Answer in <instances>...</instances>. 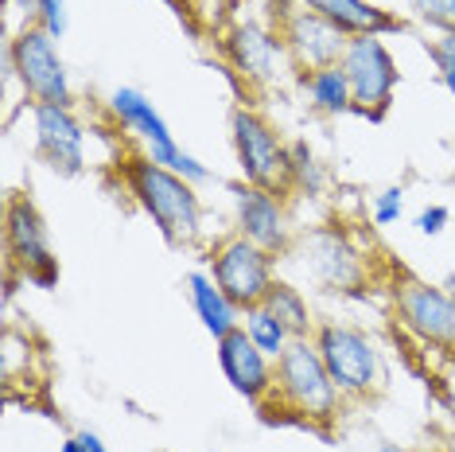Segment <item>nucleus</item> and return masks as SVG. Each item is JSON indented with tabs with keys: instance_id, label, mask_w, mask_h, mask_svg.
<instances>
[{
	"instance_id": "20e7f679",
	"label": "nucleus",
	"mask_w": 455,
	"mask_h": 452,
	"mask_svg": "<svg viewBox=\"0 0 455 452\" xmlns=\"http://www.w3.org/2000/svg\"><path fill=\"white\" fill-rule=\"evenodd\" d=\"M230 141L237 152V168L250 188H265L276 195L292 191V157L265 113L237 106L230 113Z\"/></svg>"
},
{
	"instance_id": "f3484780",
	"label": "nucleus",
	"mask_w": 455,
	"mask_h": 452,
	"mask_svg": "<svg viewBox=\"0 0 455 452\" xmlns=\"http://www.w3.org/2000/svg\"><path fill=\"white\" fill-rule=\"evenodd\" d=\"M296 4L312 8L335 28H343L347 36H389L405 28L397 16H389L386 8L370 4V0H296Z\"/></svg>"
},
{
	"instance_id": "1a4fd4ad",
	"label": "nucleus",
	"mask_w": 455,
	"mask_h": 452,
	"mask_svg": "<svg viewBox=\"0 0 455 452\" xmlns=\"http://www.w3.org/2000/svg\"><path fill=\"white\" fill-rule=\"evenodd\" d=\"M299 250H304V273L323 285L327 293H350V296L366 293L370 265L339 226H315V230H307L299 238Z\"/></svg>"
},
{
	"instance_id": "6e6552de",
	"label": "nucleus",
	"mask_w": 455,
	"mask_h": 452,
	"mask_svg": "<svg viewBox=\"0 0 455 452\" xmlns=\"http://www.w3.org/2000/svg\"><path fill=\"white\" fill-rule=\"evenodd\" d=\"M4 242H8V265H12V273L20 270L24 281H32L36 289H55L59 258L51 254L44 214L36 211V203L28 199V195H12V199H8Z\"/></svg>"
},
{
	"instance_id": "aec40b11",
	"label": "nucleus",
	"mask_w": 455,
	"mask_h": 452,
	"mask_svg": "<svg viewBox=\"0 0 455 452\" xmlns=\"http://www.w3.org/2000/svg\"><path fill=\"white\" fill-rule=\"evenodd\" d=\"M261 304L288 327V335H292V339H312L315 335V316H312V308H307V296L299 293L296 285L273 281Z\"/></svg>"
},
{
	"instance_id": "9d476101",
	"label": "nucleus",
	"mask_w": 455,
	"mask_h": 452,
	"mask_svg": "<svg viewBox=\"0 0 455 452\" xmlns=\"http://www.w3.org/2000/svg\"><path fill=\"white\" fill-rule=\"evenodd\" d=\"M273 254H265L261 246H253L242 234H230L211 250V277L219 281V289L230 296V301L242 308H253L265 301L268 285L276 281L273 277Z\"/></svg>"
},
{
	"instance_id": "f8f14e48",
	"label": "nucleus",
	"mask_w": 455,
	"mask_h": 452,
	"mask_svg": "<svg viewBox=\"0 0 455 452\" xmlns=\"http://www.w3.org/2000/svg\"><path fill=\"white\" fill-rule=\"evenodd\" d=\"M276 36L284 39L288 59H292V67L299 70V75L343 63L347 44H350V36L343 32V28H335L331 20H323L319 12H312V8H304V4L284 8L281 20H276Z\"/></svg>"
},
{
	"instance_id": "f03ea898",
	"label": "nucleus",
	"mask_w": 455,
	"mask_h": 452,
	"mask_svg": "<svg viewBox=\"0 0 455 452\" xmlns=\"http://www.w3.org/2000/svg\"><path fill=\"white\" fill-rule=\"evenodd\" d=\"M121 176H125L129 195L137 207L156 222V230L172 246H188L203 230V203L195 195V183L183 180L180 172L164 168L152 157H125L121 160Z\"/></svg>"
},
{
	"instance_id": "412c9836",
	"label": "nucleus",
	"mask_w": 455,
	"mask_h": 452,
	"mask_svg": "<svg viewBox=\"0 0 455 452\" xmlns=\"http://www.w3.org/2000/svg\"><path fill=\"white\" fill-rule=\"evenodd\" d=\"M242 327H245V335L253 339L257 347L268 355V359H281L284 355V347L292 343V335H288V327L276 320L273 312H268L265 304H253V308H245L242 312Z\"/></svg>"
},
{
	"instance_id": "7ed1b4c3",
	"label": "nucleus",
	"mask_w": 455,
	"mask_h": 452,
	"mask_svg": "<svg viewBox=\"0 0 455 452\" xmlns=\"http://www.w3.org/2000/svg\"><path fill=\"white\" fill-rule=\"evenodd\" d=\"M315 347L323 359L331 383L339 386V394L347 402H366L381 390V351L370 339V332H362L355 324H339L323 320L315 324Z\"/></svg>"
},
{
	"instance_id": "b1692460",
	"label": "nucleus",
	"mask_w": 455,
	"mask_h": 452,
	"mask_svg": "<svg viewBox=\"0 0 455 452\" xmlns=\"http://www.w3.org/2000/svg\"><path fill=\"white\" fill-rule=\"evenodd\" d=\"M401 211H405V191H401V188H386L374 199V226L401 222Z\"/></svg>"
},
{
	"instance_id": "a878e982",
	"label": "nucleus",
	"mask_w": 455,
	"mask_h": 452,
	"mask_svg": "<svg viewBox=\"0 0 455 452\" xmlns=\"http://www.w3.org/2000/svg\"><path fill=\"white\" fill-rule=\"evenodd\" d=\"M448 219H451V211L443 207V203H432V207H424V211H420L417 230L424 234V238H436V234L448 230Z\"/></svg>"
},
{
	"instance_id": "cd10ccee",
	"label": "nucleus",
	"mask_w": 455,
	"mask_h": 452,
	"mask_svg": "<svg viewBox=\"0 0 455 452\" xmlns=\"http://www.w3.org/2000/svg\"><path fill=\"white\" fill-rule=\"evenodd\" d=\"M436 67H455V32H440V39L428 47Z\"/></svg>"
},
{
	"instance_id": "2f4dec72",
	"label": "nucleus",
	"mask_w": 455,
	"mask_h": 452,
	"mask_svg": "<svg viewBox=\"0 0 455 452\" xmlns=\"http://www.w3.org/2000/svg\"><path fill=\"white\" fill-rule=\"evenodd\" d=\"M378 452H412V448H405V445H389V440H386V445H381Z\"/></svg>"
},
{
	"instance_id": "39448f33",
	"label": "nucleus",
	"mask_w": 455,
	"mask_h": 452,
	"mask_svg": "<svg viewBox=\"0 0 455 452\" xmlns=\"http://www.w3.org/2000/svg\"><path fill=\"white\" fill-rule=\"evenodd\" d=\"M4 63H8V75L32 98V106H39V101H47V106H70V75L55 47V36L47 28H39V24L20 28L4 47Z\"/></svg>"
},
{
	"instance_id": "0eeeda50",
	"label": "nucleus",
	"mask_w": 455,
	"mask_h": 452,
	"mask_svg": "<svg viewBox=\"0 0 455 452\" xmlns=\"http://www.w3.org/2000/svg\"><path fill=\"white\" fill-rule=\"evenodd\" d=\"M343 70L350 82V94H355V113H362L370 121L386 117L393 90L401 82V70H397L393 51L381 44V36H350Z\"/></svg>"
},
{
	"instance_id": "5701e85b",
	"label": "nucleus",
	"mask_w": 455,
	"mask_h": 452,
	"mask_svg": "<svg viewBox=\"0 0 455 452\" xmlns=\"http://www.w3.org/2000/svg\"><path fill=\"white\" fill-rule=\"evenodd\" d=\"M409 8L424 24L440 28V32H455V0H409Z\"/></svg>"
},
{
	"instance_id": "a211bd4d",
	"label": "nucleus",
	"mask_w": 455,
	"mask_h": 452,
	"mask_svg": "<svg viewBox=\"0 0 455 452\" xmlns=\"http://www.w3.org/2000/svg\"><path fill=\"white\" fill-rule=\"evenodd\" d=\"M188 293H191V304H195V312H199L203 327L214 339L230 335L234 327H242V308L219 289V281H214L211 273H199V270L188 273Z\"/></svg>"
},
{
	"instance_id": "bb28decb",
	"label": "nucleus",
	"mask_w": 455,
	"mask_h": 452,
	"mask_svg": "<svg viewBox=\"0 0 455 452\" xmlns=\"http://www.w3.org/2000/svg\"><path fill=\"white\" fill-rule=\"evenodd\" d=\"M436 386H440V402L455 414V351H443V367L436 375Z\"/></svg>"
},
{
	"instance_id": "393cba45",
	"label": "nucleus",
	"mask_w": 455,
	"mask_h": 452,
	"mask_svg": "<svg viewBox=\"0 0 455 452\" xmlns=\"http://www.w3.org/2000/svg\"><path fill=\"white\" fill-rule=\"evenodd\" d=\"M36 24L47 28L55 39L67 36V0H39L36 8Z\"/></svg>"
},
{
	"instance_id": "2eb2a0df",
	"label": "nucleus",
	"mask_w": 455,
	"mask_h": 452,
	"mask_svg": "<svg viewBox=\"0 0 455 452\" xmlns=\"http://www.w3.org/2000/svg\"><path fill=\"white\" fill-rule=\"evenodd\" d=\"M237 234L250 238L253 246H261L273 258L292 250L296 238H292V222H288L284 195L242 183L237 188Z\"/></svg>"
},
{
	"instance_id": "423d86ee",
	"label": "nucleus",
	"mask_w": 455,
	"mask_h": 452,
	"mask_svg": "<svg viewBox=\"0 0 455 452\" xmlns=\"http://www.w3.org/2000/svg\"><path fill=\"white\" fill-rule=\"evenodd\" d=\"M109 109H113V117H117L121 125H125L129 133H137V137L144 141V157H152L156 164H164V168L180 172V176L191 180V183L211 180V168H206L203 160H195L191 152H183V145L172 137L168 121L160 117V109L152 106L140 90L117 86L109 94Z\"/></svg>"
},
{
	"instance_id": "ddd939ff",
	"label": "nucleus",
	"mask_w": 455,
	"mask_h": 452,
	"mask_svg": "<svg viewBox=\"0 0 455 452\" xmlns=\"http://www.w3.org/2000/svg\"><path fill=\"white\" fill-rule=\"evenodd\" d=\"M222 55H226V63H230L234 75L253 90L276 86V78L284 75L281 67L284 63L292 67L284 39L276 36L273 28L257 24V20H242V24H234L230 32L222 36Z\"/></svg>"
},
{
	"instance_id": "473e14b6",
	"label": "nucleus",
	"mask_w": 455,
	"mask_h": 452,
	"mask_svg": "<svg viewBox=\"0 0 455 452\" xmlns=\"http://www.w3.org/2000/svg\"><path fill=\"white\" fill-rule=\"evenodd\" d=\"M168 4H175V12H183V8H180V0H168Z\"/></svg>"
},
{
	"instance_id": "6ab92c4d",
	"label": "nucleus",
	"mask_w": 455,
	"mask_h": 452,
	"mask_svg": "<svg viewBox=\"0 0 455 452\" xmlns=\"http://www.w3.org/2000/svg\"><path fill=\"white\" fill-rule=\"evenodd\" d=\"M307 90V101L327 113V117H339V113H355V94H350V82H347V70L343 63L335 67H323V70H307V75H299Z\"/></svg>"
},
{
	"instance_id": "c756f323",
	"label": "nucleus",
	"mask_w": 455,
	"mask_h": 452,
	"mask_svg": "<svg viewBox=\"0 0 455 452\" xmlns=\"http://www.w3.org/2000/svg\"><path fill=\"white\" fill-rule=\"evenodd\" d=\"M440 82L451 90V98H455V67H440Z\"/></svg>"
},
{
	"instance_id": "7c9ffc66",
	"label": "nucleus",
	"mask_w": 455,
	"mask_h": 452,
	"mask_svg": "<svg viewBox=\"0 0 455 452\" xmlns=\"http://www.w3.org/2000/svg\"><path fill=\"white\" fill-rule=\"evenodd\" d=\"M59 452H86V445H82V440H78V433H75L70 440H63V448H59Z\"/></svg>"
},
{
	"instance_id": "9b49d317",
	"label": "nucleus",
	"mask_w": 455,
	"mask_h": 452,
	"mask_svg": "<svg viewBox=\"0 0 455 452\" xmlns=\"http://www.w3.org/2000/svg\"><path fill=\"white\" fill-rule=\"evenodd\" d=\"M393 304H397L401 324L420 343L440 347V351H455V293L428 281H417V277H401L393 285Z\"/></svg>"
},
{
	"instance_id": "4468645a",
	"label": "nucleus",
	"mask_w": 455,
	"mask_h": 452,
	"mask_svg": "<svg viewBox=\"0 0 455 452\" xmlns=\"http://www.w3.org/2000/svg\"><path fill=\"white\" fill-rule=\"evenodd\" d=\"M32 125H36V152L59 176H82L86 172V129L75 117L70 106H32Z\"/></svg>"
},
{
	"instance_id": "dca6fc26",
	"label": "nucleus",
	"mask_w": 455,
	"mask_h": 452,
	"mask_svg": "<svg viewBox=\"0 0 455 452\" xmlns=\"http://www.w3.org/2000/svg\"><path fill=\"white\" fill-rule=\"evenodd\" d=\"M219 343V367L226 375V383L234 386V394H242L245 402L261 406L273 394L276 383V359H268L261 347L245 335V327H234L230 335L214 339Z\"/></svg>"
},
{
	"instance_id": "c85d7f7f",
	"label": "nucleus",
	"mask_w": 455,
	"mask_h": 452,
	"mask_svg": "<svg viewBox=\"0 0 455 452\" xmlns=\"http://www.w3.org/2000/svg\"><path fill=\"white\" fill-rule=\"evenodd\" d=\"M78 440H82V445H86V452H109V448H106V440H101L98 433H90V429H82Z\"/></svg>"
},
{
	"instance_id": "f257e3e1",
	"label": "nucleus",
	"mask_w": 455,
	"mask_h": 452,
	"mask_svg": "<svg viewBox=\"0 0 455 452\" xmlns=\"http://www.w3.org/2000/svg\"><path fill=\"white\" fill-rule=\"evenodd\" d=\"M268 402H276L281 414H288L307 429H327L343 417L347 398L331 383L315 339H292V343L284 347V355L276 359L273 394H268L261 406H268Z\"/></svg>"
},
{
	"instance_id": "4be33fe9",
	"label": "nucleus",
	"mask_w": 455,
	"mask_h": 452,
	"mask_svg": "<svg viewBox=\"0 0 455 452\" xmlns=\"http://www.w3.org/2000/svg\"><path fill=\"white\" fill-rule=\"evenodd\" d=\"M288 157H292V191H307V195H319L323 191V168H319L315 152L307 149V141H292L288 145Z\"/></svg>"
}]
</instances>
